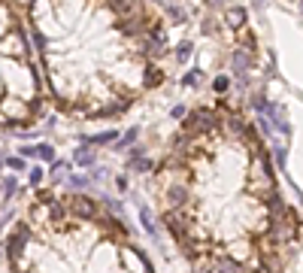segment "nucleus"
Segmentation results:
<instances>
[{
  "mask_svg": "<svg viewBox=\"0 0 303 273\" xmlns=\"http://www.w3.org/2000/svg\"><path fill=\"white\" fill-rule=\"evenodd\" d=\"M152 182L161 222L194 273H285L297 258V210L282 198L270 149L240 106H194Z\"/></svg>",
  "mask_w": 303,
  "mask_h": 273,
  "instance_id": "nucleus-1",
  "label": "nucleus"
},
{
  "mask_svg": "<svg viewBox=\"0 0 303 273\" xmlns=\"http://www.w3.org/2000/svg\"><path fill=\"white\" fill-rule=\"evenodd\" d=\"M46 112V88L30 49L24 3H0V128H30Z\"/></svg>",
  "mask_w": 303,
  "mask_h": 273,
  "instance_id": "nucleus-4",
  "label": "nucleus"
},
{
  "mask_svg": "<svg viewBox=\"0 0 303 273\" xmlns=\"http://www.w3.org/2000/svg\"><path fill=\"white\" fill-rule=\"evenodd\" d=\"M46 100L73 119H112L164 82L167 24L149 3H24Z\"/></svg>",
  "mask_w": 303,
  "mask_h": 273,
  "instance_id": "nucleus-2",
  "label": "nucleus"
},
{
  "mask_svg": "<svg viewBox=\"0 0 303 273\" xmlns=\"http://www.w3.org/2000/svg\"><path fill=\"white\" fill-rule=\"evenodd\" d=\"M36 149H39V152H36L39 158H49V161H52V155H55V152H52V146H36Z\"/></svg>",
  "mask_w": 303,
  "mask_h": 273,
  "instance_id": "nucleus-5",
  "label": "nucleus"
},
{
  "mask_svg": "<svg viewBox=\"0 0 303 273\" xmlns=\"http://www.w3.org/2000/svg\"><path fill=\"white\" fill-rule=\"evenodd\" d=\"M9 273H155L127 225L97 198L36 191L6 234Z\"/></svg>",
  "mask_w": 303,
  "mask_h": 273,
  "instance_id": "nucleus-3",
  "label": "nucleus"
}]
</instances>
